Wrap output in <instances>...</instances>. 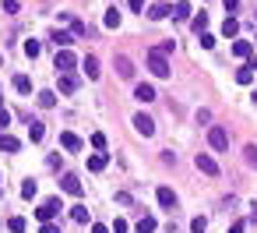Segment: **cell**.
I'll return each mask as SVG.
<instances>
[{
  "label": "cell",
  "mask_w": 257,
  "mask_h": 233,
  "mask_svg": "<svg viewBox=\"0 0 257 233\" xmlns=\"http://www.w3.org/2000/svg\"><path fill=\"white\" fill-rule=\"evenodd\" d=\"M102 25H106V28H120V11H106Z\"/></svg>",
  "instance_id": "obj_28"
},
{
  "label": "cell",
  "mask_w": 257,
  "mask_h": 233,
  "mask_svg": "<svg viewBox=\"0 0 257 233\" xmlns=\"http://www.w3.org/2000/svg\"><path fill=\"white\" fill-rule=\"evenodd\" d=\"M14 89H18L21 96H28V92H32V78H28V75H14Z\"/></svg>",
  "instance_id": "obj_15"
},
{
  "label": "cell",
  "mask_w": 257,
  "mask_h": 233,
  "mask_svg": "<svg viewBox=\"0 0 257 233\" xmlns=\"http://www.w3.org/2000/svg\"><path fill=\"white\" fill-rule=\"evenodd\" d=\"M81 67H85V75L92 78V81L99 78V60H95V57H85V64H81Z\"/></svg>",
  "instance_id": "obj_20"
},
{
  "label": "cell",
  "mask_w": 257,
  "mask_h": 233,
  "mask_svg": "<svg viewBox=\"0 0 257 233\" xmlns=\"http://www.w3.org/2000/svg\"><path fill=\"white\" fill-rule=\"evenodd\" d=\"M243 230H247V219H236V223H233V230H229V233H243Z\"/></svg>",
  "instance_id": "obj_36"
},
{
  "label": "cell",
  "mask_w": 257,
  "mask_h": 233,
  "mask_svg": "<svg viewBox=\"0 0 257 233\" xmlns=\"http://www.w3.org/2000/svg\"><path fill=\"white\" fill-rule=\"evenodd\" d=\"M28 138H32V141H42V138H46V127H42L39 120H28Z\"/></svg>",
  "instance_id": "obj_16"
},
{
  "label": "cell",
  "mask_w": 257,
  "mask_h": 233,
  "mask_svg": "<svg viewBox=\"0 0 257 233\" xmlns=\"http://www.w3.org/2000/svg\"><path fill=\"white\" fill-rule=\"evenodd\" d=\"M92 233H113V230H110V226H102V223H95V226H92Z\"/></svg>",
  "instance_id": "obj_42"
},
{
  "label": "cell",
  "mask_w": 257,
  "mask_h": 233,
  "mask_svg": "<svg viewBox=\"0 0 257 233\" xmlns=\"http://www.w3.org/2000/svg\"><path fill=\"white\" fill-rule=\"evenodd\" d=\"M233 53H236V57H250V42H247V39H236V42H233Z\"/></svg>",
  "instance_id": "obj_25"
},
{
  "label": "cell",
  "mask_w": 257,
  "mask_h": 233,
  "mask_svg": "<svg viewBox=\"0 0 257 233\" xmlns=\"http://www.w3.org/2000/svg\"><path fill=\"white\" fill-rule=\"evenodd\" d=\"M169 11H173V7H165V4H152V7H148V18H152V21H162Z\"/></svg>",
  "instance_id": "obj_17"
},
{
  "label": "cell",
  "mask_w": 257,
  "mask_h": 233,
  "mask_svg": "<svg viewBox=\"0 0 257 233\" xmlns=\"http://www.w3.org/2000/svg\"><path fill=\"white\" fill-rule=\"evenodd\" d=\"M25 226H28V223L21 219V215H11V219H7V230H11V233H25Z\"/></svg>",
  "instance_id": "obj_24"
},
{
  "label": "cell",
  "mask_w": 257,
  "mask_h": 233,
  "mask_svg": "<svg viewBox=\"0 0 257 233\" xmlns=\"http://www.w3.org/2000/svg\"><path fill=\"white\" fill-rule=\"evenodd\" d=\"M39 50H42V46H39V42H36V39H28V42H25V53H28V57H32V60H36V57H39Z\"/></svg>",
  "instance_id": "obj_31"
},
{
  "label": "cell",
  "mask_w": 257,
  "mask_h": 233,
  "mask_svg": "<svg viewBox=\"0 0 257 233\" xmlns=\"http://www.w3.org/2000/svg\"><path fill=\"white\" fill-rule=\"evenodd\" d=\"M4 11H7V14H14V11H18V0H4Z\"/></svg>",
  "instance_id": "obj_39"
},
{
  "label": "cell",
  "mask_w": 257,
  "mask_h": 233,
  "mask_svg": "<svg viewBox=\"0 0 257 233\" xmlns=\"http://www.w3.org/2000/svg\"><path fill=\"white\" fill-rule=\"evenodd\" d=\"M116 71H120V78H134V64H130V57H116Z\"/></svg>",
  "instance_id": "obj_12"
},
{
  "label": "cell",
  "mask_w": 257,
  "mask_h": 233,
  "mask_svg": "<svg viewBox=\"0 0 257 233\" xmlns=\"http://www.w3.org/2000/svg\"><path fill=\"white\" fill-rule=\"evenodd\" d=\"M190 25H194V32L201 36L204 28H208V14H204V11H201V14H194V18H190Z\"/></svg>",
  "instance_id": "obj_21"
},
{
  "label": "cell",
  "mask_w": 257,
  "mask_h": 233,
  "mask_svg": "<svg viewBox=\"0 0 257 233\" xmlns=\"http://www.w3.org/2000/svg\"><path fill=\"white\" fill-rule=\"evenodd\" d=\"M127 7H130V11H141V7H145V0H127Z\"/></svg>",
  "instance_id": "obj_41"
},
{
  "label": "cell",
  "mask_w": 257,
  "mask_h": 233,
  "mask_svg": "<svg viewBox=\"0 0 257 233\" xmlns=\"http://www.w3.org/2000/svg\"><path fill=\"white\" fill-rule=\"evenodd\" d=\"M201 46H204V50H215V36H211V32H201Z\"/></svg>",
  "instance_id": "obj_34"
},
{
  "label": "cell",
  "mask_w": 257,
  "mask_h": 233,
  "mask_svg": "<svg viewBox=\"0 0 257 233\" xmlns=\"http://www.w3.org/2000/svg\"><path fill=\"white\" fill-rule=\"evenodd\" d=\"M36 99H39V106H42V110H53V106H56V96H53V92H39Z\"/></svg>",
  "instance_id": "obj_23"
},
{
  "label": "cell",
  "mask_w": 257,
  "mask_h": 233,
  "mask_svg": "<svg viewBox=\"0 0 257 233\" xmlns=\"http://www.w3.org/2000/svg\"><path fill=\"white\" fill-rule=\"evenodd\" d=\"M239 7V0H225V11H236Z\"/></svg>",
  "instance_id": "obj_43"
},
{
  "label": "cell",
  "mask_w": 257,
  "mask_h": 233,
  "mask_svg": "<svg viewBox=\"0 0 257 233\" xmlns=\"http://www.w3.org/2000/svg\"><path fill=\"white\" fill-rule=\"evenodd\" d=\"M173 18H176V21H187V18H190V4H187V0H180V4L173 7Z\"/></svg>",
  "instance_id": "obj_19"
},
{
  "label": "cell",
  "mask_w": 257,
  "mask_h": 233,
  "mask_svg": "<svg viewBox=\"0 0 257 233\" xmlns=\"http://www.w3.org/2000/svg\"><path fill=\"white\" fill-rule=\"evenodd\" d=\"M194 163H198V170L208 173V177H219V163H215L208 152H198V159H194Z\"/></svg>",
  "instance_id": "obj_5"
},
{
  "label": "cell",
  "mask_w": 257,
  "mask_h": 233,
  "mask_svg": "<svg viewBox=\"0 0 257 233\" xmlns=\"http://www.w3.org/2000/svg\"><path fill=\"white\" fill-rule=\"evenodd\" d=\"M243 155H247V163H250V166H257V145H247Z\"/></svg>",
  "instance_id": "obj_33"
},
{
  "label": "cell",
  "mask_w": 257,
  "mask_h": 233,
  "mask_svg": "<svg viewBox=\"0 0 257 233\" xmlns=\"http://www.w3.org/2000/svg\"><path fill=\"white\" fill-rule=\"evenodd\" d=\"M74 64H78V60H74V53H71V50H56V75H67Z\"/></svg>",
  "instance_id": "obj_6"
},
{
  "label": "cell",
  "mask_w": 257,
  "mask_h": 233,
  "mask_svg": "<svg viewBox=\"0 0 257 233\" xmlns=\"http://www.w3.org/2000/svg\"><path fill=\"white\" fill-rule=\"evenodd\" d=\"M236 81H239V85H250V81H254V67H239V71H236Z\"/></svg>",
  "instance_id": "obj_26"
},
{
  "label": "cell",
  "mask_w": 257,
  "mask_h": 233,
  "mask_svg": "<svg viewBox=\"0 0 257 233\" xmlns=\"http://www.w3.org/2000/svg\"><path fill=\"white\" fill-rule=\"evenodd\" d=\"M36 191H39V187H36V180H25V184H21V198H28V201H32V198H36Z\"/></svg>",
  "instance_id": "obj_29"
},
{
  "label": "cell",
  "mask_w": 257,
  "mask_h": 233,
  "mask_svg": "<svg viewBox=\"0 0 257 233\" xmlns=\"http://www.w3.org/2000/svg\"><path fill=\"white\" fill-rule=\"evenodd\" d=\"M60 187H64L67 194H81V180L74 177V173H64V180H60Z\"/></svg>",
  "instance_id": "obj_11"
},
{
  "label": "cell",
  "mask_w": 257,
  "mask_h": 233,
  "mask_svg": "<svg viewBox=\"0 0 257 233\" xmlns=\"http://www.w3.org/2000/svg\"><path fill=\"white\" fill-rule=\"evenodd\" d=\"M155 198H159V205L162 209H176V194H173V187H159V191H155Z\"/></svg>",
  "instance_id": "obj_7"
},
{
  "label": "cell",
  "mask_w": 257,
  "mask_h": 233,
  "mask_svg": "<svg viewBox=\"0 0 257 233\" xmlns=\"http://www.w3.org/2000/svg\"><path fill=\"white\" fill-rule=\"evenodd\" d=\"M148 71H152L155 78H169V60H165V53H159V50L148 53Z\"/></svg>",
  "instance_id": "obj_1"
},
{
  "label": "cell",
  "mask_w": 257,
  "mask_h": 233,
  "mask_svg": "<svg viewBox=\"0 0 257 233\" xmlns=\"http://www.w3.org/2000/svg\"><path fill=\"white\" fill-rule=\"evenodd\" d=\"M106 163H110V155H106V152H95L92 159H88V170L99 173V170H106Z\"/></svg>",
  "instance_id": "obj_13"
},
{
  "label": "cell",
  "mask_w": 257,
  "mask_h": 233,
  "mask_svg": "<svg viewBox=\"0 0 257 233\" xmlns=\"http://www.w3.org/2000/svg\"><path fill=\"white\" fill-rule=\"evenodd\" d=\"M0 184H4V177H0Z\"/></svg>",
  "instance_id": "obj_45"
},
{
  "label": "cell",
  "mask_w": 257,
  "mask_h": 233,
  "mask_svg": "<svg viewBox=\"0 0 257 233\" xmlns=\"http://www.w3.org/2000/svg\"><path fill=\"white\" fill-rule=\"evenodd\" d=\"M18 149H21V141H18V138L0 135V152H18Z\"/></svg>",
  "instance_id": "obj_14"
},
{
  "label": "cell",
  "mask_w": 257,
  "mask_h": 233,
  "mask_svg": "<svg viewBox=\"0 0 257 233\" xmlns=\"http://www.w3.org/2000/svg\"><path fill=\"white\" fill-rule=\"evenodd\" d=\"M134 131H138V135H145V138H152L155 135V120H152V116H145V113H134Z\"/></svg>",
  "instance_id": "obj_4"
},
{
  "label": "cell",
  "mask_w": 257,
  "mask_h": 233,
  "mask_svg": "<svg viewBox=\"0 0 257 233\" xmlns=\"http://www.w3.org/2000/svg\"><path fill=\"white\" fill-rule=\"evenodd\" d=\"M60 145H64L67 152H81V138L74 135V131H64V135H60Z\"/></svg>",
  "instance_id": "obj_8"
},
{
  "label": "cell",
  "mask_w": 257,
  "mask_h": 233,
  "mask_svg": "<svg viewBox=\"0 0 257 233\" xmlns=\"http://www.w3.org/2000/svg\"><path fill=\"white\" fill-rule=\"evenodd\" d=\"M39 233H60V226H53V223H42V226H39Z\"/></svg>",
  "instance_id": "obj_37"
},
{
  "label": "cell",
  "mask_w": 257,
  "mask_h": 233,
  "mask_svg": "<svg viewBox=\"0 0 257 233\" xmlns=\"http://www.w3.org/2000/svg\"><path fill=\"white\" fill-rule=\"evenodd\" d=\"M60 209H64V205H60V198H50V201H42V205L36 209V215H39V223H53V215Z\"/></svg>",
  "instance_id": "obj_3"
},
{
  "label": "cell",
  "mask_w": 257,
  "mask_h": 233,
  "mask_svg": "<svg viewBox=\"0 0 257 233\" xmlns=\"http://www.w3.org/2000/svg\"><path fill=\"white\" fill-rule=\"evenodd\" d=\"M113 233H127V223H124V219H116V223H113Z\"/></svg>",
  "instance_id": "obj_40"
},
{
  "label": "cell",
  "mask_w": 257,
  "mask_h": 233,
  "mask_svg": "<svg viewBox=\"0 0 257 233\" xmlns=\"http://www.w3.org/2000/svg\"><path fill=\"white\" fill-rule=\"evenodd\" d=\"M236 32H239V21H236L233 14H229V18L222 21V36H236Z\"/></svg>",
  "instance_id": "obj_22"
},
{
  "label": "cell",
  "mask_w": 257,
  "mask_h": 233,
  "mask_svg": "<svg viewBox=\"0 0 257 233\" xmlns=\"http://www.w3.org/2000/svg\"><path fill=\"white\" fill-rule=\"evenodd\" d=\"M208 145H211V149H215V152H225V149H229V131H225V127H208Z\"/></svg>",
  "instance_id": "obj_2"
},
{
  "label": "cell",
  "mask_w": 257,
  "mask_h": 233,
  "mask_svg": "<svg viewBox=\"0 0 257 233\" xmlns=\"http://www.w3.org/2000/svg\"><path fill=\"white\" fill-rule=\"evenodd\" d=\"M7 124H11V113H7L4 106H0V127H7Z\"/></svg>",
  "instance_id": "obj_38"
},
{
  "label": "cell",
  "mask_w": 257,
  "mask_h": 233,
  "mask_svg": "<svg viewBox=\"0 0 257 233\" xmlns=\"http://www.w3.org/2000/svg\"><path fill=\"white\" fill-rule=\"evenodd\" d=\"M134 99H141V103H152V99H159V92L152 89V85H138V89H134Z\"/></svg>",
  "instance_id": "obj_10"
},
{
  "label": "cell",
  "mask_w": 257,
  "mask_h": 233,
  "mask_svg": "<svg viewBox=\"0 0 257 233\" xmlns=\"http://www.w3.org/2000/svg\"><path fill=\"white\" fill-rule=\"evenodd\" d=\"M190 230H194V233H204V230H208V219H204V215H198V219L190 223Z\"/></svg>",
  "instance_id": "obj_32"
},
{
  "label": "cell",
  "mask_w": 257,
  "mask_h": 233,
  "mask_svg": "<svg viewBox=\"0 0 257 233\" xmlns=\"http://www.w3.org/2000/svg\"><path fill=\"white\" fill-rule=\"evenodd\" d=\"M56 78H60V92H64V96H71V92H78V85H81L78 78L71 75V71H67V75H56Z\"/></svg>",
  "instance_id": "obj_9"
},
{
  "label": "cell",
  "mask_w": 257,
  "mask_h": 233,
  "mask_svg": "<svg viewBox=\"0 0 257 233\" xmlns=\"http://www.w3.org/2000/svg\"><path fill=\"white\" fill-rule=\"evenodd\" d=\"M92 145H95V149H106V135H102V131H95V135H92Z\"/></svg>",
  "instance_id": "obj_35"
},
{
  "label": "cell",
  "mask_w": 257,
  "mask_h": 233,
  "mask_svg": "<svg viewBox=\"0 0 257 233\" xmlns=\"http://www.w3.org/2000/svg\"><path fill=\"white\" fill-rule=\"evenodd\" d=\"M0 64H4V57H0Z\"/></svg>",
  "instance_id": "obj_44"
},
{
  "label": "cell",
  "mask_w": 257,
  "mask_h": 233,
  "mask_svg": "<svg viewBox=\"0 0 257 233\" xmlns=\"http://www.w3.org/2000/svg\"><path fill=\"white\" fill-rule=\"evenodd\" d=\"M71 219H74V223H88V209H85V205H74V209H71Z\"/></svg>",
  "instance_id": "obj_27"
},
{
  "label": "cell",
  "mask_w": 257,
  "mask_h": 233,
  "mask_svg": "<svg viewBox=\"0 0 257 233\" xmlns=\"http://www.w3.org/2000/svg\"><path fill=\"white\" fill-rule=\"evenodd\" d=\"M50 39L56 42V50H67V46H71V42H74V36H71V32H53Z\"/></svg>",
  "instance_id": "obj_18"
},
{
  "label": "cell",
  "mask_w": 257,
  "mask_h": 233,
  "mask_svg": "<svg viewBox=\"0 0 257 233\" xmlns=\"http://www.w3.org/2000/svg\"><path fill=\"white\" fill-rule=\"evenodd\" d=\"M155 230V219H152V215H145V219L138 223V233H152Z\"/></svg>",
  "instance_id": "obj_30"
}]
</instances>
